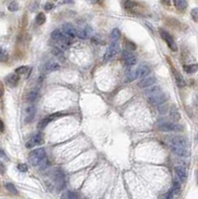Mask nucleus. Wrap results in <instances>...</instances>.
Returning a JSON list of instances; mask_svg holds the SVG:
<instances>
[{
    "label": "nucleus",
    "instance_id": "nucleus-1",
    "mask_svg": "<svg viewBox=\"0 0 198 199\" xmlns=\"http://www.w3.org/2000/svg\"><path fill=\"white\" fill-rule=\"evenodd\" d=\"M169 146H170L171 150L176 155H179V156H184L186 154V140L184 137L176 136H173L169 142Z\"/></svg>",
    "mask_w": 198,
    "mask_h": 199
},
{
    "label": "nucleus",
    "instance_id": "nucleus-2",
    "mask_svg": "<svg viewBox=\"0 0 198 199\" xmlns=\"http://www.w3.org/2000/svg\"><path fill=\"white\" fill-rule=\"evenodd\" d=\"M46 157L45 149L42 147L33 149L29 153V162L33 166H38V164Z\"/></svg>",
    "mask_w": 198,
    "mask_h": 199
},
{
    "label": "nucleus",
    "instance_id": "nucleus-3",
    "mask_svg": "<svg viewBox=\"0 0 198 199\" xmlns=\"http://www.w3.org/2000/svg\"><path fill=\"white\" fill-rule=\"evenodd\" d=\"M149 74V68L146 66H139L127 76V82H131L138 78H145Z\"/></svg>",
    "mask_w": 198,
    "mask_h": 199
},
{
    "label": "nucleus",
    "instance_id": "nucleus-4",
    "mask_svg": "<svg viewBox=\"0 0 198 199\" xmlns=\"http://www.w3.org/2000/svg\"><path fill=\"white\" fill-rule=\"evenodd\" d=\"M159 34L161 36V38H162L164 41L166 42V44L168 45L169 48H170L171 51L175 52L176 50H177V46H176V43L174 42V39L172 38V36L169 34L167 31H165L164 29H160Z\"/></svg>",
    "mask_w": 198,
    "mask_h": 199
},
{
    "label": "nucleus",
    "instance_id": "nucleus-5",
    "mask_svg": "<svg viewBox=\"0 0 198 199\" xmlns=\"http://www.w3.org/2000/svg\"><path fill=\"white\" fill-rule=\"evenodd\" d=\"M158 129L161 131V132H180V131H182V128H181L180 125L172 124V122H161V124L158 125Z\"/></svg>",
    "mask_w": 198,
    "mask_h": 199
},
{
    "label": "nucleus",
    "instance_id": "nucleus-6",
    "mask_svg": "<svg viewBox=\"0 0 198 199\" xmlns=\"http://www.w3.org/2000/svg\"><path fill=\"white\" fill-rule=\"evenodd\" d=\"M118 51V42H111L110 47L106 51L105 55H104V61H109L111 58L116 56V54Z\"/></svg>",
    "mask_w": 198,
    "mask_h": 199
},
{
    "label": "nucleus",
    "instance_id": "nucleus-7",
    "mask_svg": "<svg viewBox=\"0 0 198 199\" xmlns=\"http://www.w3.org/2000/svg\"><path fill=\"white\" fill-rule=\"evenodd\" d=\"M61 31H62L67 37H69L71 39H74L77 37V29L70 23H65L62 26V30Z\"/></svg>",
    "mask_w": 198,
    "mask_h": 199
},
{
    "label": "nucleus",
    "instance_id": "nucleus-8",
    "mask_svg": "<svg viewBox=\"0 0 198 199\" xmlns=\"http://www.w3.org/2000/svg\"><path fill=\"white\" fill-rule=\"evenodd\" d=\"M147 98H148V102L155 107H158V106H160V105L165 104V100H166V98H165L164 94L162 92L159 93V94H156V95H154V96L147 97Z\"/></svg>",
    "mask_w": 198,
    "mask_h": 199
},
{
    "label": "nucleus",
    "instance_id": "nucleus-9",
    "mask_svg": "<svg viewBox=\"0 0 198 199\" xmlns=\"http://www.w3.org/2000/svg\"><path fill=\"white\" fill-rule=\"evenodd\" d=\"M35 114H36V108H35V106H33V105H31V106L27 107L26 108H25V111H24L25 124H29V122L33 121Z\"/></svg>",
    "mask_w": 198,
    "mask_h": 199
},
{
    "label": "nucleus",
    "instance_id": "nucleus-10",
    "mask_svg": "<svg viewBox=\"0 0 198 199\" xmlns=\"http://www.w3.org/2000/svg\"><path fill=\"white\" fill-rule=\"evenodd\" d=\"M121 58L124 60V62L128 65V66H132L136 63V57L132 53H131L128 50H124L121 53Z\"/></svg>",
    "mask_w": 198,
    "mask_h": 199
},
{
    "label": "nucleus",
    "instance_id": "nucleus-11",
    "mask_svg": "<svg viewBox=\"0 0 198 199\" xmlns=\"http://www.w3.org/2000/svg\"><path fill=\"white\" fill-rule=\"evenodd\" d=\"M43 142H44L43 136L41 135V133H37V135L33 136L29 140H28L27 143H26V146L28 148H33L34 146H39V144L43 143Z\"/></svg>",
    "mask_w": 198,
    "mask_h": 199
},
{
    "label": "nucleus",
    "instance_id": "nucleus-12",
    "mask_svg": "<svg viewBox=\"0 0 198 199\" xmlns=\"http://www.w3.org/2000/svg\"><path fill=\"white\" fill-rule=\"evenodd\" d=\"M54 180H55L56 186L58 189H62L65 186V183H66V178H65L64 173L61 171L55 172V174H54Z\"/></svg>",
    "mask_w": 198,
    "mask_h": 199
},
{
    "label": "nucleus",
    "instance_id": "nucleus-13",
    "mask_svg": "<svg viewBox=\"0 0 198 199\" xmlns=\"http://www.w3.org/2000/svg\"><path fill=\"white\" fill-rule=\"evenodd\" d=\"M155 81H156L155 78H153V77H145L142 80H140V81L138 82V86L142 89L148 88V87L155 84Z\"/></svg>",
    "mask_w": 198,
    "mask_h": 199
},
{
    "label": "nucleus",
    "instance_id": "nucleus-14",
    "mask_svg": "<svg viewBox=\"0 0 198 199\" xmlns=\"http://www.w3.org/2000/svg\"><path fill=\"white\" fill-rule=\"evenodd\" d=\"M5 82H6V84L8 85L9 87L14 88V87H16V85L18 84V82H19V75L16 74V73L10 74V75H8L6 77Z\"/></svg>",
    "mask_w": 198,
    "mask_h": 199
},
{
    "label": "nucleus",
    "instance_id": "nucleus-15",
    "mask_svg": "<svg viewBox=\"0 0 198 199\" xmlns=\"http://www.w3.org/2000/svg\"><path fill=\"white\" fill-rule=\"evenodd\" d=\"M175 172L177 174L178 178L180 179L181 182H185L187 179V170L184 166H176L175 167Z\"/></svg>",
    "mask_w": 198,
    "mask_h": 199
},
{
    "label": "nucleus",
    "instance_id": "nucleus-16",
    "mask_svg": "<svg viewBox=\"0 0 198 199\" xmlns=\"http://www.w3.org/2000/svg\"><path fill=\"white\" fill-rule=\"evenodd\" d=\"M161 93V89L159 86H156V85H152L148 87V89L145 90V95L147 97H150V96H154L156 94H159Z\"/></svg>",
    "mask_w": 198,
    "mask_h": 199
},
{
    "label": "nucleus",
    "instance_id": "nucleus-17",
    "mask_svg": "<svg viewBox=\"0 0 198 199\" xmlns=\"http://www.w3.org/2000/svg\"><path fill=\"white\" fill-rule=\"evenodd\" d=\"M52 54L54 56H55L57 59L60 60V61H62V62H64L65 61V55H64V52H63V50L59 48V47H54V48L52 49Z\"/></svg>",
    "mask_w": 198,
    "mask_h": 199
},
{
    "label": "nucleus",
    "instance_id": "nucleus-18",
    "mask_svg": "<svg viewBox=\"0 0 198 199\" xmlns=\"http://www.w3.org/2000/svg\"><path fill=\"white\" fill-rule=\"evenodd\" d=\"M173 74H174V77H175L176 85H177L179 88H183V87H184L186 84H185L184 79H183V77H182V75L179 73V72H177V71H174Z\"/></svg>",
    "mask_w": 198,
    "mask_h": 199
},
{
    "label": "nucleus",
    "instance_id": "nucleus-19",
    "mask_svg": "<svg viewBox=\"0 0 198 199\" xmlns=\"http://www.w3.org/2000/svg\"><path fill=\"white\" fill-rule=\"evenodd\" d=\"M92 32V28L87 26L86 28L82 29V30H77V36L79 38H82V39H86L89 36V34H91Z\"/></svg>",
    "mask_w": 198,
    "mask_h": 199
},
{
    "label": "nucleus",
    "instance_id": "nucleus-20",
    "mask_svg": "<svg viewBox=\"0 0 198 199\" xmlns=\"http://www.w3.org/2000/svg\"><path fill=\"white\" fill-rule=\"evenodd\" d=\"M170 118H171V119L172 121H174V122H178L179 119H180V118H181V115H180V114H179V111H178V108H175V107H173L170 110Z\"/></svg>",
    "mask_w": 198,
    "mask_h": 199
},
{
    "label": "nucleus",
    "instance_id": "nucleus-21",
    "mask_svg": "<svg viewBox=\"0 0 198 199\" xmlns=\"http://www.w3.org/2000/svg\"><path fill=\"white\" fill-rule=\"evenodd\" d=\"M37 95H38V89H34V90H32V91H30L29 93L27 94V96H26L27 103L34 102L35 99L37 98Z\"/></svg>",
    "mask_w": 198,
    "mask_h": 199
},
{
    "label": "nucleus",
    "instance_id": "nucleus-22",
    "mask_svg": "<svg viewBox=\"0 0 198 199\" xmlns=\"http://www.w3.org/2000/svg\"><path fill=\"white\" fill-rule=\"evenodd\" d=\"M121 36V31L118 30V28L113 29V31H111V42H118V40H120Z\"/></svg>",
    "mask_w": 198,
    "mask_h": 199
},
{
    "label": "nucleus",
    "instance_id": "nucleus-23",
    "mask_svg": "<svg viewBox=\"0 0 198 199\" xmlns=\"http://www.w3.org/2000/svg\"><path fill=\"white\" fill-rule=\"evenodd\" d=\"M51 37H52V39L54 40V41L58 42L59 40H61V39L64 37V33L60 30V29H56V30H54V31L52 32Z\"/></svg>",
    "mask_w": 198,
    "mask_h": 199
},
{
    "label": "nucleus",
    "instance_id": "nucleus-24",
    "mask_svg": "<svg viewBox=\"0 0 198 199\" xmlns=\"http://www.w3.org/2000/svg\"><path fill=\"white\" fill-rule=\"evenodd\" d=\"M122 6H124L125 9L127 10H131L136 7V3L132 0H124L122 1Z\"/></svg>",
    "mask_w": 198,
    "mask_h": 199
},
{
    "label": "nucleus",
    "instance_id": "nucleus-25",
    "mask_svg": "<svg viewBox=\"0 0 198 199\" xmlns=\"http://www.w3.org/2000/svg\"><path fill=\"white\" fill-rule=\"evenodd\" d=\"M174 5L179 10H184L187 7V0H173Z\"/></svg>",
    "mask_w": 198,
    "mask_h": 199
},
{
    "label": "nucleus",
    "instance_id": "nucleus-26",
    "mask_svg": "<svg viewBox=\"0 0 198 199\" xmlns=\"http://www.w3.org/2000/svg\"><path fill=\"white\" fill-rule=\"evenodd\" d=\"M183 69L186 73L188 74H193L197 72V65L196 64H191V65H184L183 66Z\"/></svg>",
    "mask_w": 198,
    "mask_h": 199
},
{
    "label": "nucleus",
    "instance_id": "nucleus-27",
    "mask_svg": "<svg viewBox=\"0 0 198 199\" xmlns=\"http://www.w3.org/2000/svg\"><path fill=\"white\" fill-rule=\"evenodd\" d=\"M170 191H171L172 193H173V195H174L175 197L178 196V194L180 193V184H179L178 181H174L173 182V185H172Z\"/></svg>",
    "mask_w": 198,
    "mask_h": 199
},
{
    "label": "nucleus",
    "instance_id": "nucleus-28",
    "mask_svg": "<svg viewBox=\"0 0 198 199\" xmlns=\"http://www.w3.org/2000/svg\"><path fill=\"white\" fill-rule=\"evenodd\" d=\"M36 23H37V25H43L45 22H46V15L44 13H38L37 14V16H36Z\"/></svg>",
    "mask_w": 198,
    "mask_h": 199
},
{
    "label": "nucleus",
    "instance_id": "nucleus-29",
    "mask_svg": "<svg viewBox=\"0 0 198 199\" xmlns=\"http://www.w3.org/2000/svg\"><path fill=\"white\" fill-rule=\"evenodd\" d=\"M52 122V119L50 118H45L41 119V121L39 122V124H38V129H45L46 126L49 125V122Z\"/></svg>",
    "mask_w": 198,
    "mask_h": 199
},
{
    "label": "nucleus",
    "instance_id": "nucleus-30",
    "mask_svg": "<svg viewBox=\"0 0 198 199\" xmlns=\"http://www.w3.org/2000/svg\"><path fill=\"white\" fill-rule=\"evenodd\" d=\"M46 69L50 72L57 71V70H59V69H60V64H58L57 62H51V63H49L48 65H47Z\"/></svg>",
    "mask_w": 198,
    "mask_h": 199
},
{
    "label": "nucleus",
    "instance_id": "nucleus-31",
    "mask_svg": "<svg viewBox=\"0 0 198 199\" xmlns=\"http://www.w3.org/2000/svg\"><path fill=\"white\" fill-rule=\"evenodd\" d=\"M8 60V53L5 49L0 47V62H6Z\"/></svg>",
    "mask_w": 198,
    "mask_h": 199
},
{
    "label": "nucleus",
    "instance_id": "nucleus-32",
    "mask_svg": "<svg viewBox=\"0 0 198 199\" xmlns=\"http://www.w3.org/2000/svg\"><path fill=\"white\" fill-rule=\"evenodd\" d=\"M5 187H6V189L8 190L9 192H11L12 194H15V195L18 194V190L16 189V187L14 186V184H12V183H6L5 184Z\"/></svg>",
    "mask_w": 198,
    "mask_h": 199
},
{
    "label": "nucleus",
    "instance_id": "nucleus-33",
    "mask_svg": "<svg viewBox=\"0 0 198 199\" xmlns=\"http://www.w3.org/2000/svg\"><path fill=\"white\" fill-rule=\"evenodd\" d=\"M8 9L10 10L11 12H16L18 9H19V5L16 1H12L10 4L8 5Z\"/></svg>",
    "mask_w": 198,
    "mask_h": 199
},
{
    "label": "nucleus",
    "instance_id": "nucleus-34",
    "mask_svg": "<svg viewBox=\"0 0 198 199\" xmlns=\"http://www.w3.org/2000/svg\"><path fill=\"white\" fill-rule=\"evenodd\" d=\"M28 71H29V69H28V67L22 66V67L17 68V69H16V71H15V73L18 74V75H25Z\"/></svg>",
    "mask_w": 198,
    "mask_h": 199
},
{
    "label": "nucleus",
    "instance_id": "nucleus-35",
    "mask_svg": "<svg viewBox=\"0 0 198 199\" xmlns=\"http://www.w3.org/2000/svg\"><path fill=\"white\" fill-rule=\"evenodd\" d=\"M48 165H49V161H48V159H47V157H45V158L43 159V160L40 162V163L38 164L39 168H40V169H45V168L48 167Z\"/></svg>",
    "mask_w": 198,
    "mask_h": 199
},
{
    "label": "nucleus",
    "instance_id": "nucleus-36",
    "mask_svg": "<svg viewBox=\"0 0 198 199\" xmlns=\"http://www.w3.org/2000/svg\"><path fill=\"white\" fill-rule=\"evenodd\" d=\"M191 17L194 20V22H197L198 21V9L197 8H193L191 11Z\"/></svg>",
    "mask_w": 198,
    "mask_h": 199
},
{
    "label": "nucleus",
    "instance_id": "nucleus-37",
    "mask_svg": "<svg viewBox=\"0 0 198 199\" xmlns=\"http://www.w3.org/2000/svg\"><path fill=\"white\" fill-rule=\"evenodd\" d=\"M17 168H18V170L21 171V172H26V171L28 170L27 165H26V164H24V163H20V164H18V165H17Z\"/></svg>",
    "mask_w": 198,
    "mask_h": 199
},
{
    "label": "nucleus",
    "instance_id": "nucleus-38",
    "mask_svg": "<svg viewBox=\"0 0 198 199\" xmlns=\"http://www.w3.org/2000/svg\"><path fill=\"white\" fill-rule=\"evenodd\" d=\"M65 114L64 113H56V114H53V115H49L48 118H50L53 121V119H55V118H61V117H63Z\"/></svg>",
    "mask_w": 198,
    "mask_h": 199
},
{
    "label": "nucleus",
    "instance_id": "nucleus-39",
    "mask_svg": "<svg viewBox=\"0 0 198 199\" xmlns=\"http://www.w3.org/2000/svg\"><path fill=\"white\" fill-rule=\"evenodd\" d=\"M67 195H68V199H78L77 194L75 193V192H72V191L67 192Z\"/></svg>",
    "mask_w": 198,
    "mask_h": 199
},
{
    "label": "nucleus",
    "instance_id": "nucleus-40",
    "mask_svg": "<svg viewBox=\"0 0 198 199\" xmlns=\"http://www.w3.org/2000/svg\"><path fill=\"white\" fill-rule=\"evenodd\" d=\"M128 49L132 50V51L136 50V45L135 44L134 42H131V41H128Z\"/></svg>",
    "mask_w": 198,
    "mask_h": 199
},
{
    "label": "nucleus",
    "instance_id": "nucleus-41",
    "mask_svg": "<svg viewBox=\"0 0 198 199\" xmlns=\"http://www.w3.org/2000/svg\"><path fill=\"white\" fill-rule=\"evenodd\" d=\"M54 8V4L53 3H50V2H47L45 4V10L46 11H50V10H52Z\"/></svg>",
    "mask_w": 198,
    "mask_h": 199
},
{
    "label": "nucleus",
    "instance_id": "nucleus-42",
    "mask_svg": "<svg viewBox=\"0 0 198 199\" xmlns=\"http://www.w3.org/2000/svg\"><path fill=\"white\" fill-rule=\"evenodd\" d=\"M6 171V168H5V165L3 163L2 161H0V174H4Z\"/></svg>",
    "mask_w": 198,
    "mask_h": 199
},
{
    "label": "nucleus",
    "instance_id": "nucleus-43",
    "mask_svg": "<svg viewBox=\"0 0 198 199\" xmlns=\"http://www.w3.org/2000/svg\"><path fill=\"white\" fill-rule=\"evenodd\" d=\"M176 197L173 195V193L171 192L170 190L168 191V192L166 193V195H165V199H175Z\"/></svg>",
    "mask_w": 198,
    "mask_h": 199
},
{
    "label": "nucleus",
    "instance_id": "nucleus-44",
    "mask_svg": "<svg viewBox=\"0 0 198 199\" xmlns=\"http://www.w3.org/2000/svg\"><path fill=\"white\" fill-rule=\"evenodd\" d=\"M4 132V124H3V122L0 119V133Z\"/></svg>",
    "mask_w": 198,
    "mask_h": 199
},
{
    "label": "nucleus",
    "instance_id": "nucleus-45",
    "mask_svg": "<svg viewBox=\"0 0 198 199\" xmlns=\"http://www.w3.org/2000/svg\"><path fill=\"white\" fill-rule=\"evenodd\" d=\"M162 1V3H164L165 5H169L170 4V0H161Z\"/></svg>",
    "mask_w": 198,
    "mask_h": 199
},
{
    "label": "nucleus",
    "instance_id": "nucleus-46",
    "mask_svg": "<svg viewBox=\"0 0 198 199\" xmlns=\"http://www.w3.org/2000/svg\"><path fill=\"white\" fill-rule=\"evenodd\" d=\"M61 199H68V195H67V193H66V194H63V195H62V197H61Z\"/></svg>",
    "mask_w": 198,
    "mask_h": 199
},
{
    "label": "nucleus",
    "instance_id": "nucleus-47",
    "mask_svg": "<svg viewBox=\"0 0 198 199\" xmlns=\"http://www.w3.org/2000/svg\"><path fill=\"white\" fill-rule=\"evenodd\" d=\"M65 3H73V0H64Z\"/></svg>",
    "mask_w": 198,
    "mask_h": 199
},
{
    "label": "nucleus",
    "instance_id": "nucleus-48",
    "mask_svg": "<svg viewBox=\"0 0 198 199\" xmlns=\"http://www.w3.org/2000/svg\"><path fill=\"white\" fill-rule=\"evenodd\" d=\"M2 95H3V92H2V90H1V89H0V98H1V97H2Z\"/></svg>",
    "mask_w": 198,
    "mask_h": 199
},
{
    "label": "nucleus",
    "instance_id": "nucleus-49",
    "mask_svg": "<svg viewBox=\"0 0 198 199\" xmlns=\"http://www.w3.org/2000/svg\"><path fill=\"white\" fill-rule=\"evenodd\" d=\"M1 153H0V154H1Z\"/></svg>",
    "mask_w": 198,
    "mask_h": 199
}]
</instances>
